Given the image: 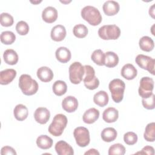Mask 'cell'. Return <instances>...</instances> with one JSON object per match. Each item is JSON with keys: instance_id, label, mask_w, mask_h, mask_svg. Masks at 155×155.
Segmentation results:
<instances>
[{"instance_id": "ee69618b", "label": "cell", "mask_w": 155, "mask_h": 155, "mask_svg": "<svg viewBox=\"0 0 155 155\" xmlns=\"http://www.w3.org/2000/svg\"><path fill=\"white\" fill-rule=\"evenodd\" d=\"M31 3H33V4H39V3H40V2H42V1H30Z\"/></svg>"}, {"instance_id": "52a82bcc", "label": "cell", "mask_w": 155, "mask_h": 155, "mask_svg": "<svg viewBox=\"0 0 155 155\" xmlns=\"http://www.w3.org/2000/svg\"><path fill=\"white\" fill-rule=\"evenodd\" d=\"M69 79L74 84H79L84 75V67L79 62H74L69 67Z\"/></svg>"}, {"instance_id": "603a6c76", "label": "cell", "mask_w": 155, "mask_h": 155, "mask_svg": "<svg viewBox=\"0 0 155 155\" xmlns=\"http://www.w3.org/2000/svg\"><path fill=\"white\" fill-rule=\"evenodd\" d=\"M109 97L107 93L105 91L101 90L95 93L93 96V101L97 105L103 107L107 105L108 103Z\"/></svg>"}, {"instance_id": "ba28073f", "label": "cell", "mask_w": 155, "mask_h": 155, "mask_svg": "<svg viewBox=\"0 0 155 155\" xmlns=\"http://www.w3.org/2000/svg\"><path fill=\"white\" fill-rule=\"evenodd\" d=\"M73 136L76 143L81 147L87 146L90 142L88 130L84 127H78L74 130Z\"/></svg>"}, {"instance_id": "7402d4cb", "label": "cell", "mask_w": 155, "mask_h": 155, "mask_svg": "<svg viewBox=\"0 0 155 155\" xmlns=\"http://www.w3.org/2000/svg\"><path fill=\"white\" fill-rule=\"evenodd\" d=\"M119 117L118 110L114 107H109L104 110L102 113L103 120L107 123L116 122Z\"/></svg>"}, {"instance_id": "5b68a950", "label": "cell", "mask_w": 155, "mask_h": 155, "mask_svg": "<svg viewBox=\"0 0 155 155\" xmlns=\"http://www.w3.org/2000/svg\"><path fill=\"white\" fill-rule=\"evenodd\" d=\"M84 67V75L83 81L84 85L89 90H95L99 85V81L95 76V71L94 68L89 65H85Z\"/></svg>"}, {"instance_id": "83f0119b", "label": "cell", "mask_w": 155, "mask_h": 155, "mask_svg": "<svg viewBox=\"0 0 155 155\" xmlns=\"http://www.w3.org/2000/svg\"><path fill=\"white\" fill-rule=\"evenodd\" d=\"M119 62V57L113 51H107L105 54V65L108 68L116 67Z\"/></svg>"}, {"instance_id": "4316f807", "label": "cell", "mask_w": 155, "mask_h": 155, "mask_svg": "<svg viewBox=\"0 0 155 155\" xmlns=\"http://www.w3.org/2000/svg\"><path fill=\"white\" fill-rule=\"evenodd\" d=\"M139 45L142 50L149 52L153 50L154 47V43L150 37L144 36L139 39Z\"/></svg>"}, {"instance_id": "ac0fdd59", "label": "cell", "mask_w": 155, "mask_h": 155, "mask_svg": "<svg viewBox=\"0 0 155 155\" xmlns=\"http://www.w3.org/2000/svg\"><path fill=\"white\" fill-rule=\"evenodd\" d=\"M38 78L44 82H48L53 78V73L48 67H41L37 70Z\"/></svg>"}, {"instance_id": "7c38bea8", "label": "cell", "mask_w": 155, "mask_h": 155, "mask_svg": "<svg viewBox=\"0 0 155 155\" xmlns=\"http://www.w3.org/2000/svg\"><path fill=\"white\" fill-rule=\"evenodd\" d=\"M62 108L68 113L75 111L78 107V101L77 99L72 96L65 97L62 102Z\"/></svg>"}, {"instance_id": "7bdbcfd3", "label": "cell", "mask_w": 155, "mask_h": 155, "mask_svg": "<svg viewBox=\"0 0 155 155\" xmlns=\"http://www.w3.org/2000/svg\"><path fill=\"white\" fill-rule=\"evenodd\" d=\"M154 4H153L150 8V10H149V14H150V16H151L152 18H154Z\"/></svg>"}, {"instance_id": "5bb4252c", "label": "cell", "mask_w": 155, "mask_h": 155, "mask_svg": "<svg viewBox=\"0 0 155 155\" xmlns=\"http://www.w3.org/2000/svg\"><path fill=\"white\" fill-rule=\"evenodd\" d=\"M104 13L107 16H114L116 15L120 9L119 4L114 1H107L102 7Z\"/></svg>"}, {"instance_id": "9a60e30c", "label": "cell", "mask_w": 155, "mask_h": 155, "mask_svg": "<svg viewBox=\"0 0 155 155\" xmlns=\"http://www.w3.org/2000/svg\"><path fill=\"white\" fill-rule=\"evenodd\" d=\"M51 38L56 42H60L66 36V29L62 25H57L53 27L51 30Z\"/></svg>"}, {"instance_id": "d590c367", "label": "cell", "mask_w": 155, "mask_h": 155, "mask_svg": "<svg viewBox=\"0 0 155 155\" xmlns=\"http://www.w3.org/2000/svg\"><path fill=\"white\" fill-rule=\"evenodd\" d=\"M1 24L3 27H10L13 24V16L7 13H2L0 16Z\"/></svg>"}, {"instance_id": "8d00e7d4", "label": "cell", "mask_w": 155, "mask_h": 155, "mask_svg": "<svg viewBox=\"0 0 155 155\" xmlns=\"http://www.w3.org/2000/svg\"><path fill=\"white\" fill-rule=\"evenodd\" d=\"M16 30L20 35H26L29 31V26L28 24L24 21H19L16 25Z\"/></svg>"}, {"instance_id": "6da1fadb", "label": "cell", "mask_w": 155, "mask_h": 155, "mask_svg": "<svg viewBox=\"0 0 155 155\" xmlns=\"http://www.w3.org/2000/svg\"><path fill=\"white\" fill-rule=\"evenodd\" d=\"M19 87L23 94L27 96H31L38 91L39 85L36 81L33 79L31 76L23 74L19 79Z\"/></svg>"}, {"instance_id": "ab89813d", "label": "cell", "mask_w": 155, "mask_h": 155, "mask_svg": "<svg viewBox=\"0 0 155 155\" xmlns=\"http://www.w3.org/2000/svg\"><path fill=\"white\" fill-rule=\"evenodd\" d=\"M1 155H9V154H12V155H16V152L15 151V149L9 146H5L1 148Z\"/></svg>"}, {"instance_id": "8fae6325", "label": "cell", "mask_w": 155, "mask_h": 155, "mask_svg": "<svg viewBox=\"0 0 155 155\" xmlns=\"http://www.w3.org/2000/svg\"><path fill=\"white\" fill-rule=\"evenodd\" d=\"M50 117L49 110L45 107L38 108L34 113V118L35 120L40 124H46Z\"/></svg>"}, {"instance_id": "1f68e13d", "label": "cell", "mask_w": 155, "mask_h": 155, "mask_svg": "<svg viewBox=\"0 0 155 155\" xmlns=\"http://www.w3.org/2000/svg\"><path fill=\"white\" fill-rule=\"evenodd\" d=\"M91 59L96 64L99 66L105 65V53L101 49L95 50L91 54Z\"/></svg>"}, {"instance_id": "f1b7e54d", "label": "cell", "mask_w": 155, "mask_h": 155, "mask_svg": "<svg viewBox=\"0 0 155 155\" xmlns=\"http://www.w3.org/2000/svg\"><path fill=\"white\" fill-rule=\"evenodd\" d=\"M36 144L39 148L42 150H47L52 147L53 140L47 135H41L36 139Z\"/></svg>"}, {"instance_id": "d4e9b609", "label": "cell", "mask_w": 155, "mask_h": 155, "mask_svg": "<svg viewBox=\"0 0 155 155\" xmlns=\"http://www.w3.org/2000/svg\"><path fill=\"white\" fill-rule=\"evenodd\" d=\"M3 58L6 64L11 65H15L18 61V55L13 49L6 50L4 52Z\"/></svg>"}, {"instance_id": "277c9868", "label": "cell", "mask_w": 155, "mask_h": 155, "mask_svg": "<svg viewBox=\"0 0 155 155\" xmlns=\"http://www.w3.org/2000/svg\"><path fill=\"white\" fill-rule=\"evenodd\" d=\"M108 87L113 101L116 103L121 102L124 98V93L125 88L124 82L120 79H114L110 82Z\"/></svg>"}, {"instance_id": "e0dca14e", "label": "cell", "mask_w": 155, "mask_h": 155, "mask_svg": "<svg viewBox=\"0 0 155 155\" xmlns=\"http://www.w3.org/2000/svg\"><path fill=\"white\" fill-rule=\"evenodd\" d=\"M16 76V71L12 68L4 70L0 72V84L7 85L12 82Z\"/></svg>"}, {"instance_id": "74e56055", "label": "cell", "mask_w": 155, "mask_h": 155, "mask_svg": "<svg viewBox=\"0 0 155 155\" xmlns=\"http://www.w3.org/2000/svg\"><path fill=\"white\" fill-rule=\"evenodd\" d=\"M124 140L126 144L128 145H133L137 142V136L134 132H127L124 135Z\"/></svg>"}, {"instance_id": "2e32d148", "label": "cell", "mask_w": 155, "mask_h": 155, "mask_svg": "<svg viewBox=\"0 0 155 155\" xmlns=\"http://www.w3.org/2000/svg\"><path fill=\"white\" fill-rule=\"evenodd\" d=\"M55 150L59 155H73V148L64 140H59L55 145Z\"/></svg>"}, {"instance_id": "4dcf8cb0", "label": "cell", "mask_w": 155, "mask_h": 155, "mask_svg": "<svg viewBox=\"0 0 155 155\" xmlns=\"http://www.w3.org/2000/svg\"><path fill=\"white\" fill-rule=\"evenodd\" d=\"M144 139L148 142H154L155 140V123L151 122L147 124L143 134Z\"/></svg>"}, {"instance_id": "3957f363", "label": "cell", "mask_w": 155, "mask_h": 155, "mask_svg": "<svg viewBox=\"0 0 155 155\" xmlns=\"http://www.w3.org/2000/svg\"><path fill=\"white\" fill-rule=\"evenodd\" d=\"M67 124V118L63 114H58L54 116L52 122L48 127L49 133L54 136H60Z\"/></svg>"}, {"instance_id": "b9f144b4", "label": "cell", "mask_w": 155, "mask_h": 155, "mask_svg": "<svg viewBox=\"0 0 155 155\" xmlns=\"http://www.w3.org/2000/svg\"><path fill=\"white\" fill-rule=\"evenodd\" d=\"M84 154L87 155V154H93V155H99V153L96 150V149H94V148H92V149H90L88 151H86Z\"/></svg>"}, {"instance_id": "7a4b0ae2", "label": "cell", "mask_w": 155, "mask_h": 155, "mask_svg": "<svg viewBox=\"0 0 155 155\" xmlns=\"http://www.w3.org/2000/svg\"><path fill=\"white\" fill-rule=\"evenodd\" d=\"M81 14L82 18L93 26L99 25L102 20L100 12L93 6L87 5L84 7L81 10Z\"/></svg>"}, {"instance_id": "d6a6232c", "label": "cell", "mask_w": 155, "mask_h": 155, "mask_svg": "<svg viewBox=\"0 0 155 155\" xmlns=\"http://www.w3.org/2000/svg\"><path fill=\"white\" fill-rule=\"evenodd\" d=\"M16 40V35L11 31H2L1 34V41L5 45H10Z\"/></svg>"}, {"instance_id": "836d02e7", "label": "cell", "mask_w": 155, "mask_h": 155, "mask_svg": "<svg viewBox=\"0 0 155 155\" xmlns=\"http://www.w3.org/2000/svg\"><path fill=\"white\" fill-rule=\"evenodd\" d=\"M73 32L74 35L78 38H85L88 32L87 27L82 24L76 25L73 29Z\"/></svg>"}, {"instance_id": "ffe728a7", "label": "cell", "mask_w": 155, "mask_h": 155, "mask_svg": "<svg viewBox=\"0 0 155 155\" xmlns=\"http://www.w3.org/2000/svg\"><path fill=\"white\" fill-rule=\"evenodd\" d=\"M137 74V69L131 64L124 65L121 69V75L127 80H132L136 78Z\"/></svg>"}, {"instance_id": "30bf717a", "label": "cell", "mask_w": 155, "mask_h": 155, "mask_svg": "<svg viewBox=\"0 0 155 155\" xmlns=\"http://www.w3.org/2000/svg\"><path fill=\"white\" fill-rule=\"evenodd\" d=\"M136 63L142 69L148 71L151 74L154 75L155 60L144 54H138L135 59Z\"/></svg>"}, {"instance_id": "8992f818", "label": "cell", "mask_w": 155, "mask_h": 155, "mask_svg": "<svg viewBox=\"0 0 155 155\" xmlns=\"http://www.w3.org/2000/svg\"><path fill=\"white\" fill-rule=\"evenodd\" d=\"M99 36L104 40H116L120 35V30L116 25H105L99 28Z\"/></svg>"}, {"instance_id": "cb8c5ba5", "label": "cell", "mask_w": 155, "mask_h": 155, "mask_svg": "<svg viewBox=\"0 0 155 155\" xmlns=\"http://www.w3.org/2000/svg\"><path fill=\"white\" fill-rule=\"evenodd\" d=\"M13 114L16 120H24L28 115V108L23 104H18L14 108Z\"/></svg>"}, {"instance_id": "44dd1931", "label": "cell", "mask_w": 155, "mask_h": 155, "mask_svg": "<svg viewBox=\"0 0 155 155\" xmlns=\"http://www.w3.org/2000/svg\"><path fill=\"white\" fill-rule=\"evenodd\" d=\"M56 59L61 63H67L70 59L71 54L68 48L65 47H59L55 52Z\"/></svg>"}, {"instance_id": "f35d334b", "label": "cell", "mask_w": 155, "mask_h": 155, "mask_svg": "<svg viewBox=\"0 0 155 155\" xmlns=\"http://www.w3.org/2000/svg\"><path fill=\"white\" fill-rule=\"evenodd\" d=\"M143 107L147 110H153L154 108V94L153 93L148 98H142V101Z\"/></svg>"}, {"instance_id": "f546056e", "label": "cell", "mask_w": 155, "mask_h": 155, "mask_svg": "<svg viewBox=\"0 0 155 155\" xmlns=\"http://www.w3.org/2000/svg\"><path fill=\"white\" fill-rule=\"evenodd\" d=\"M52 90L56 96H61L67 92V85L63 81H56L53 85Z\"/></svg>"}, {"instance_id": "e575fe53", "label": "cell", "mask_w": 155, "mask_h": 155, "mask_svg": "<svg viewBox=\"0 0 155 155\" xmlns=\"http://www.w3.org/2000/svg\"><path fill=\"white\" fill-rule=\"evenodd\" d=\"M125 153V148L121 143H115L110 147L109 155H124Z\"/></svg>"}, {"instance_id": "60d3db41", "label": "cell", "mask_w": 155, "mask_h": 155, "mask_svg": "<svg viewBox=\"0 0 155 155\" xmlns=\"http://www.w3.org/2000/svg\"><path fill=\"white\" fill-rule=\"evenodd\" d=\"M136 154H148V155H154V148L151 146H145L144 147L141 151L137 152Z\"/></svg>"}, {"instance_id": "4fadbf2b", "label": "cell", "mask_w": 155, "mask_h": 155, "mask_svg": "<svg viewBox=\"0 0 155 155\" xmlns=\"http://www.w3.org/2000/svg\"><path fill=\"white\" fill-rule=\"evenodd\" d=\"M42 18L47 23H53L58 18L57 10L51 6H48L44 8L42 12Z\"/></svg>"}, {"instance_id": "d6986e66", "label": "cell", "mask_w": 155, "mask_h": 155, "mask_svg": "<svg viewBox=\"0 0 155 155\" xmlns=\"http://www.w3.org/2000/svg\"><path fill=\"white\" fill-rule=\"evenodd\" d=\"M99 117V111L95 108H91L86 110L83 114V121L88 124L95 122Z\"/></svg>"}, {"instance_id": "9c48e42d", "label": "cell", "mask_w": 155, "mask_h": 155, "mask_svg": "<svg viewBox=\"0 0 155 155\" xmlns=\"http://www.w3.org/2000/svg\"><path fill=\"white\" fill-rule=\"evenodd\" d=\"M154 88V81L152 78L146 76L143 77L140 81L138 90L139 94L142 98H148L153 94Z\"/></svg>"}, {"instance_id": "484cf974", "label": "cell", "mask_w": 155, "mask_h": 155, "mask_svg": "<svg viewBox=\"0 0 155 155\" xmlns=\"http://www.w3.org/2000/svg\"><path fill=\"white\" fill-rule=\"evenodd\" d=\"M117 133L116 130L112 127L104 128L101 134L102 139L106 142H110L114 140L117 137Z\"/></svg>"}]
</instances>
